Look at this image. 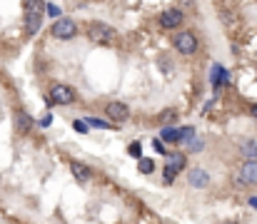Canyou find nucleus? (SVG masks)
<instances>
[{"mask_svg":"<svg viewBox=\"0 0 257 224\" xmlns=\"http://www.w3.org/2000/svg\"><path fill=\"white\" fill-rule=\"evenodd\" d=\"M15 127H18V132H23V135H25V132H30V130H33V120L20 110V112H15Z\"/></svg>","mask_w":257,"mask_h":224,"instance_id":"nucleus-12","label":"nucleus"},{"mask_svg":"<svg viewBox=\"0 0 257 224\" xmlns=\"http://www.w3.org/2000/svg\"><path fill=\"white\" fill-rule=\"evenodd\" d=\"M153 145H155V149H158V152H160V154H165V149H163V142H160V140H155V142H153Z\"/></svg>","mask_w":257,"mask_h":224,"instance_id":"nucleus-22","label":"nucleus"},{"mask_svg":"<svg viewBox=\"0 0 257 224\" xmlns=\"http://www.w3.org/2000/svg\"><path fill=\"white\" fill-rule=\"evenodd\" d=\"M222 224H237V222H222Z\"/></svg>","mask_w":257,"mask_h":224,"instance_id":"nucleus-26","label":"nucleus"},{"mask_svg":"<svg viewBox=\"0 0 257 224\" xmlns=\"http://www.w3.org/2000/svg\"><path fill=\"white\" fill-rule=\"evenodd\" d=\"M175 177H177V172H172L170 167H165V182H172Z\"/></svg>","mask_w":257,"mask_h":224,"instance_id":"nucleus-21","label":"nucleus"},{"mask_svg":"<svg viewBox=\"0 0 257 224\" xmlns=\"http://www.w3.org/2000/svg\"><path fill=\"white\" fill-rule=\"evenodd\" d=\"M160 140L163 142H180V130L177 127H172V125H168V127H163V132H160Z\"/></svg>","mask_w":257,"mask_h":224,"instance_id":"nucleus-13","label":"nucleus"},{"mask_svg":"<svg viewBox=\"0 0 257 224\" xmlns=\"http://www.w3.org/2000/svg\"><path fill=\"white\" fill-rule=\"evenodd\" d=\"M175 50L182 55H195L197 53V38L192 30H182L175 35Z\"/></svg>","mask_w":257,"mask_h":224,"instance_id":"nucleus-3","label":"nucleus"},{"mask_svg":"<svg viewBox=\"0 0 257 224\" xmlns=\"http://www.w3.org/2000/svg\"><path fill=\"white\" fill-rule=\"evenodd\" d=\"M87 127H100V130H107L110 127V122H105V120H95V117H90V120H85Z\"/></svg>","mask_w":257,"mask_h":224,"instance_id":"nucleus-17","label":"nucleus"},{"mask_svg":"<svg viewBox=\"0 0 257 224\" xmlns=\"http://www.w3.org/2000/svg\"><path fill=\"white\" fill-rule=\"evenodd\" d=\"M252 159L257 162V145H255V149H252Z\"/></svg>","mask_w":257,"mask_h":224,"instance_id":"nucleus-25","label":"nucleus"},{"mask_svg":"<svg viewBox=\"0 0 257 224\" xmlns=\"http://www.w3.org/2000/svg\"><path fill=\"white\" fill-rule=\"evenodd\" d=\"M250 115H252V117H255V120H257V105H252V110H250Z\"/></svg>","mask_w":257,"mask_h":224,"instance_id":"nucleus-23","label":"nucleus"},{"mask_svg":"<svg viewBox=\"0 0 257 224\" xmlns=\"http://www.w3.org/2000/svg\"><path fill=\"white\" fill-rule=\"evenodd\" d=\"M138 172H143V174H153V172H155V162L148 159V157H140V159H138Z\"/></svg>","mask_w":257,"mask_h":224,"instance_id":"nucleus-15","label":"nucleus"},{"mask_svg":"<svg viewBox=\"0 0 257 224\" xmlns=\"http://www.w3.org/2000/svg\"><path fill=\"white\" fill-rule=\"evenodd\" d=\"M210 80H212V85L227 82V73H225V68H222V65H215V68H212V73H210Z\"/></svg>","mask_w":257,"mask_h":224,"instance_id":"nucleus-14","label":"nucleus"},{"mask_svg":"<svg viewBox=\"0 0 257 224\" xmlns=\"http://www.w3.org/2000/svg\"><path fill=\"white\" fill-rule=\"evenodd\" d=\"M182 10H177V8H172V10H165L163 15H160V25L165 28V30H172V28H177L180 23H182Z\"/></svg>","mask_w":257,"mask_h":224,"instance_id":"nucleus-7","label":"nucleus"},{"mask_svg":"<svg viewBox=\"0 0 257 224\" xmlns=\"http://www.w3.org/2000/svg\"><path fill=\"white\" fill-rule=\"evenodd\" d=\"M250 204H252V207L257 209V197H252V199H250Z\"/></svg>","mask_w":257,"mask_h":224,"instance_id":"nucleus-24","label":"nucleus"},{"mask_svg":"<svg viewBox=\"0 0 257 224\" xmlns=\"http://www.w3.org/2000/svg\"><path fill=\"white\" fill-rule=\"evenodd\" d=\"M70 172L75 174V179H78V182H87V179L92 177V169H90L87 164H83V162H78V159H73V162H70Z\"/></svg>","mask_w":257,"mask_h":224,"instance_id":"nucleus-9","label":"nucleus"},{"mask_svg":"<svg viewBox=\"0 0 257 224\" xmlns=\"http://www.w3.org/2000/svg\"><path fill=\"white\" fill-rule=\"evenodd\" d=\"M240 182H245V184H257V162L255 159H247V162L240 167Z\"/></svg>","mask_w":257,"mask_h":224,"instance_id":"nucleus-8","label":"nucleus"},{"mask_svg":"<svg viewBox=\"0 0 257 224\" xmlns=\"http://www.w3.org/2000/svg\"><path fill=\"white\" fill-rule=\"evenodd\" d=\"M185 164H187V159H185L182 152H168V167H170L172 172H182Z\"/></svg>","mask_w":257,"mask_h":224,"instance_id":"nucleus-11","label":"nucleus"},{"mask_svg":"<svg viewBox=\"0 0 257 224\" xmlns=\"http://www.w3.org/2000/svg\"><path fill=\"white\" fill-rule=\"evenodd\" d=\"M43 15H45L43 0H28V8H25V30H28V35H35L40 30Z\"/></svg>","mask_w":257,"mask_h":224,"instance_id":"nucleus-1","label":"nucleus"},{"mask_svg":"<svg viewBox=\"0 0 257 224\" xmlns=\"http://www.w3.org/2000/svg\"><path fill=\"white\" fill-rule=\"evenodd\" d=\"M127 154H130V157H135V159H140V157H143V152H140V142H133V145L127 147Z\"/></svg>","mask_w":257,"mask_h":224,"instance_id":"nucleus-18","label":"nucleus"},{"mask_svg":"<svg viewBox=\"0 0 257 224\" xmlns=\"http://www.w3.org/2000/svg\"><path fill=\"white\" fill-rule=\"evenodd\" d=\"M45 13H48L50 18H60V8H58V5H53V3H50V5H45Z\"/></svg>","mask_w":257,"mask_h":224,"instance_id":"nucleus-19","label":"nucleus"},{"mask_svg":"<svg viewBox=\"0 0 257 224\" xmlns=\"http://www.w3.org/2000/svg\"><path fill=\"white\" fill-rule=\"evenodd\" d=\"M87 35H90V40H95L100 45H107V43L115 40V28L105 25V23H90L87 25Z\"/></svg>","mask_w":257,"mask_h":224,"instance_id":"nucleus-2","label":"nucleus"},{"mask_svg":"<svg viewBox=\"0 0 257 224\" xmlns=\"http://www.w3.org/2000/svg\"><path fill=\"white\" fill-rule=\"evenodd\" d=\"M53 38H58V40H70V38H75L78 35V25L73 23V20H68V18H58L55 23H53Z\"/></svg>","mask_w":257,"mask_h":224,"instance_id":"nucleus-4","label":"nucleus"},{"mask_svg":"<svg viewBox=\"0 0 257 224\" xmlns=\"http://www.w3.org/2000/svg\"><path fill=\"white\" fill-rule=\"evenodd\" d=\"M187 182H190L192 187H207V184H210V174H207L205 169H192V172L187 174Z\"/></svg>","mask_w":257,"mask_h":224,"instance_id":"nucleus-10","label":"nucleus"},{"mask_svg":"<svg viewBox=\"0 0 257 224\" xmlns=\"http://www.w3.org/2000/svg\"><path fill=\"white\" fill-rule=\"evenodd\" d=\"M175 117H177V112H175V110H165V112L160 115V122H163V125L168 127L170 122H175Z\"/></svg>","mask_w":257,"mask_h":224,"instance_id":"nucleus-16","label":"nucleus"},{"mask_svg":"<svg viewBox=\"0 0 257 224\" xmlns=\"http://www.w3.org/2000/svg\"><path fill=\"white\" fill-rule=\"evenodd\" d=\"M105 115L110 117V122H125L130 117V110L125 102H107L105 105Z\"/></svg>","mask_w":257,"mask_h":224,"instance_id":"nucleus-6","label":"nucleus"},{"mask_svg":"<svg viewBox=\"0 0 257 224\" xmlns=\"http://www.w3.org/2000/svg\"><path fill=\"white\" fill-rule=\"evenodd\" d=\"M75 130H78L80 135H85V132H87V125L83 122V120H78V122H75Z\"/></svg>","mask_w":257,"mask_h":224,"instance_id":"nucleus-20","label":"nucleus"},{"mask_svg":"<svg viewBox=\"0 0 257 224\" xmlns=\"http://www.w3.org/2000/svg\"><path fill=\"white\" fill-rule=\"evenodd\" d=\"M50 100L53 102H58V105H70L73 100H75V90L73 87H68V85H53L50 87Z\"/></svg>","mask_w":257,"mask_h":224,"instance_id":"nucleus-5","label":"nucleus"}]
</instances>
